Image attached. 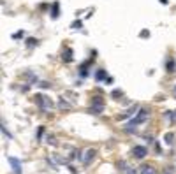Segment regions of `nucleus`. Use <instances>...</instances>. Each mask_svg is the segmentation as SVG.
<instances>
[{
  "label": "nucleus",
  "mask_w": 176,
  "mask_h": 174,
  "mask_svg": "<svg viewBox=\"0 0 176 174\" xmlns=\"http://www.w3.org/2000/svg\"><path fill=\"white\" fill-rule=\"evenodd\" d=\"M21 35H23V33H21V32H18L16 35H12V39H21Z\"/></svg>",
  "instance_id": "26"
},
{
  "label": "nucleus",
  "mask_w": 176,
  "mask_h": 174,
  "mask_svg": "<svg viewBox=\"0 0 176 174\" xmlns=\"http://www.w3.org/2000/svg\"><path fill=\"white\" fill-rule=\"evenodd\" d=\"M146 118H148V111H146V109H138V114H136V118H132V120H130V121L125 125L123 132L134 134V132H136V127H138L139 123H145V121H146Z\"/></svg>",
  "instance_id": "1"
},
{
  "label": "nucleus",
  "mask_w": 176,
  "mask_h": 174,
  "mask_svg": "<svg viewBox=\"0 0 176 174\" xmlns=\"http://www.w3.org/2000/svg\"><path fill=\"white\" fill-rule=\"evenodd\" d=\"M56 107H58V109H62V111H67V109H71V107H72V104H71V102H67V100H63V99H60V100L56 102Z\"/></svg>",
  "instance_id": "9"
},
{
  "label": "nucleus",
  "mask_w": 176,
  "mask_h": 174,
  "mask_svg": "<svg viewBox=\"0 0 176 174\" xmlns=\"http://www.w3.org/2000/svg\"><path fill=\"white\" fill-rule=\"evenodd\" d=\"M116 169H118V171H122V173H125V171L129 169V165H127V162H125V160H118V162H116Z\"/></svg>",
  "instance_id": "14"
},
{
  "label": "nucleus",
  "mask_w": 176,
  "mask_h": 174,
  "mask_svg": "<svg viewBox=\"0 0 176 174\" xmlns=\"http://www.w3.org/2000/svg\"><path fill=\"white\" fill-rule=\"evenodd\" d=\"M160 2H162V4H167V0H160Z\"/></svg>",
  "instance_id": "29"
},
{
  "label": "nucleus",
  "mask_w": 176,
  "mask_h": 174,
  "mask_svg": "<svg viewBox=\"0 0 176 174\" xmlns=\"http://www.w3.org/2000/svg\"><path fill=\"white\" fill-rule=\"evenodd\" d=\"M37 42H39L37 39H28V40H26V44H30V46H33V44H37Z\"/></svg>",
  "instance_id": "22"
},
{
  "label": "nucleus",
  "mask_w": 176,
  "mask_h": 174,
  "mask_svg": "<svg viewBox=\"0 0 176 174\" xmlns=\"http://www.w3.org/2000/svg\"><path fill=\"white\" fill-rule=\"evenodd\" d=\"M39 86H41V88H49L51 85H49V83H46V81H44V83L41 81V83H39Z\"/></svg>",
  "instance_id": "23"
},
{
  "label": "nucleus",
  "mask_w": 176,
  "mask_h": 174,
  "mask_svg": "<svg viewBox=\"0 0 176 174\" xmlns=\"http://www.w3.org/2000/svg\"><path fill=\"white\" fill-rule=\"evenodd\" d=\"M35 100H37V104H39V107H42L44 111H48V109H53V107H55V104H53V100H51L49 97H46V95H42V93H37V95H35Z\"/></svg>",
  "instance_id": "2"
},
{
  "label": "nucleus",
  "mask_w": 176,
  "mask_h": 174,
  "mask_svg": "<svg viewBox=\"0 0 176 174\" xmlns=\"http://www.w3.org/2000/svg\"><path fill=\"white\" fill-rule=\"evenodd\" d=\"M71 26H72V28H81V21H74Z\"/></svg>",
  "instance_id": "21"
},
{
  "label": "nucleus",
  "mask_w": 176,
  "mask_h": 174,
  "mask_svg": "<svg viewBox=\"0 0 176 174\" xmlns=\"http://www.w3.org/2000/svg\"><path fill=\"white\" fill-rule=\"evenodd\" d=\"M175 93H176V88H175Z\"/></svg>",
  "instance_id": "30"
},
{
  "label": "nucleus",
  "mask_w": 176,
  "mask_h": 174,
  "mask_svg": "<svg viewBox=\"0 0 176 174\" xmlns=\"http://www.w3.org/2000/svg\"><path fill=\"white\" fill-rule=\"evenodd\" d=\"M111 97H113V99H118V97H122V90H115V92H111Z\"/></svg>",
  "instance_id": "19"
},
{
  "label": "nucleus",
  "mask_w": 176,
  "mask_h": 174,
  "mask_svg": "<svg viewBox=\"0 0 176 174\" xmlns=\"http://www.w3.org/2000/svg\"><path fill=\"white\" fill-rule=\"evenodd\" d=\"M97 157V150L95 148H90V150H86L85 153H81V157H79V160L85 164V165H88V164H92L93 162V158Z\"/></svg>",
  "instance_id": "4"
},
{
  "label": "nucleus",
  "mask_w": 176,
  "mask_h": 174,
  "mask_svg": "<svg viewBox=\"0 0 176 174\" xmlns=\"http://www.w3.org/2000/svg\"><path fill=\"white\" fill-rule=\"evenodd\" d=\"M69 171H71V174H78V171H76L74 167H71V165H69Z\"/></svg>",
  "instance_id": "27"
},
{
  "label": "nucleus",
  "mask_w": 176,
  "mask_h": 174,
  "mask_svg": "<svg viewBox=\"0 0 176 174\" xmlns=\"http://www.w3.org/2000/svg\"><path fill=\"white\" fill-rule=\"evenodd\" d=\"M44 132H46L44 127H39V129H37V139H39V141H41V137L44 136Z\"/></svg>",
  "instance_id": "17"
},
{
  "label": "nucleus",
  "mask_w": 176,
  "mask_h": 174,
  "mask_svg": "<svg viewBox=\"0 0 176 174\" xmlns=\"http://www.w3.org/2000/svg\"><path fill=\"white\" fill-rule=\"evenodd\" d=\"M141 35H143V37H148L150 33H148V30H143V32H141Z\"/></svg>",
  "instance_id": "28"
},
{
  "label": "nucleus",
  "mask_w": 176,
  "mask_h": 174,
  "mask_svg": "<svg viewBox=\"0 0 176 174\" xmlns=\"http://www.w3.org/2000/svg\"><path fill=\"white\" fill-rule=\"evenodd\" d=\"M164 141H166L167 144H173V143H175V134H173V132L166 134V136H164Z\"/></svg>",
  "instance_id": "15"
},
{
  "label": "nucleus",
  "mask_w": 176,
  "mask_h": 174,
  "mask_svg": "<svg viewBox=\"0 0 176 174\" xmlns=\"http://www.w3.org/2000/svg\"><path fill=\"white\" fill-rule=\"evenodd\" d=\"M2 132H4V136H7V137H12V136H11V132L7 130V127H5V125H2Z\"/></svg>",
  "instance_id": "20"
},
{
  "label": "nucleus",
  "mask_w": 176,
  "mask_h": 174,
  "mask_svg": "<svg viewBox=\"0 0 176 174\" xmlns=\"http://www.w3.org/2000/svg\"><path fill=\"white\" fill-rule=\"evenodd\" d=\"M138 109H139L138 106H132V107H130V109H129L127 113H123V114H120V116H118V121H123V120H129V118H130V116H132V114H134V113L138 111Z\"/></svg>",
  "instance_id": "7"
},
{
  "label": "nucleus",
  "mask_w": 176,
  "mask_h": 174,
  "mask_svg": "<svg viewBox=\"0 0 176 174\" xmlns=\"http://www.w3.org/2000/svg\"><path fill=\"white\" fill-rule=\"evenodd\" d=\"M62 60H63L65 63H69V62L72 60V49H71V48H65V49H63V53H62Z\"/></svg>",
  "instance_id": "8"
},
{
  "label": "nucleus",
  "mask_w": 176,
  "mask_h": 174,
  "mask_svg": "<svg viewBox=\"0 0 176 174\" xmlns=\"http://www.w3.org/2000/svg\"><path fill=\"white\" fill-rule=\"evenodd\" d=\"M9 164H11V167H12L14 174H23V173H21V162H19L16 157H9Z\"/></svg>",
  "instance_id": "6"
},
{
  "label": "nucleus",
  "mask_w": 176,
  "mask_h": 174,
  "mask_svg": "<svg viewBox=\"0 0 176 174\" xmlns=\"http://www.w3.org/2000/svg\"><path fill=\"white\" fill-rule=\"evenodd\" d=\"M123 174H136V171H134L132 167H129V169H127V171H125Z\"/></svg>",
  "instance_id": "25"
},
{
  "label": "nucleus",
  "mask_w": 176,
  "mask_h": 174,
  "mask_svg": "<svg viewBox=\"0 0 176 174\" xmlns=\"http://www.w3.org/2000/svg\"><path fill=\"white\" fill-rule=\"evenodd\" d=\"M148 155V150H146V146H136L134 150H132V157L134 158H138V160H141V158H145Z\"/></svg>",
  "instance_id": "5"
},
{
  "label": "nucleus",
  "mask_w": 176,
  "mask_h": 174,
  "mask_svg": "<svg viewBox=\"0 0 176 174\" xmlns=\"http://www.w3.org/2000/svg\"><path fill=\"white\" fill-rule=\"evenodd\" d=\"M48 143H49L51 146H55V137H53V136H49V137H48Z\"/></svg>",
  "instance_id": "24"
},
{
  "label": "nucleus",
  "mask_w": 176,
  "mask_h": 174,
  "mask_svg": "<svg viewBox=\"0 0 176 174\" xmlns=\"http://www.w3.org/2000/svg\"><path fill=\"white\" fill-rule=\"evenodd\" d=\"M166 69H167V70H175V69H176V63H175V60H169V62L166 63Z\"/></svg>",
  "instance_id": "16"
},
{
  "label": "nucleus",
  "mask_w": 176,
  "mask_h": 174,
  "mask_svg": "<svg viewBox=\"0 0 176 174\" xmlns=\"http://www.w3.org/2000/svg\"><path fill=\"white\" fill-rule=\"evenodd\" d=\"M58 14H60V4L55 2L53 7H51V16H53V18H58Z\"/></svg>",
  "instance_id": "13"
},
{
  "label": "nucleus",
  "mask_w": 176,
  "mask_h": 174,
  "mask_svg": "<svg viewBox=\"0 0 176 174\" xmlns=\"http://www.w3.org/2000/svg\"><path fill=\"white\" fill-rule=\"evenodd\" d=\"M139 173H141V174H155V169H153L152 165H148V164H145V165H141V169H139Z\"/></svg>",
  "instance_id": "11"
},
{
  "label": "nucleus",
  "mask_w": 176,
  "mask_h": 174,
  "mask_svg": "<svg viewBox=\"0 0 176 174\" xmlns=\"http://www.w3.org/2000/svg\"><path fill=\"white\" fill-rule=\"evenodd\" d=\"M79 76H81V77H85V79L88 77V70H86V67H81V72H79Z\"/></svg>",
  "instance_id": "18"
},
{
  "label": "nucleus",
  "mask_w": 176,
  "mask_h": 174,
  "mask_svg": "<svg viewBox=\"0 0 176 174\" xmlns=\"http://www.w3.org/2000/svg\"><path fill=\"white\" fill-rule=\"evenodd\" d=\"M164 116L166 120H169V123H176V111H166Z\"/></svg>",
  "instance_id": "12"
},
{
  "label": "nucleus",
  "mask_w": 176,
  "mask_h": 174,
  "mask_svg": "<svg viewBox=\"0 0 176 174\" xmlns=\"http://www.w3.org/2000/svg\"><path fill=\"white\" fill-rule=\"evenodd\" d=\"M90 113L92 114H99V113H102L104 111V102H102V99H99V97H93L92 100H90Z\"/></svg>",
  "instance_id": "3"
},
{
  "label": "nucleus",
  "mask_w": 176,
  "mask_h": 174,
  "mask_svg": "<svg viewBox=\"0 0 176 174\" xmlns=\"http://www.w3.org/2000/svg\"><path fill=\"white\" fill-rule=\"evenodd\" d=\"M95 79H97V81H106V79H108V72H106L104 69H99V70L95 72Z\"/></svg>",
  "instance_id": "10"
}]
</instances>
